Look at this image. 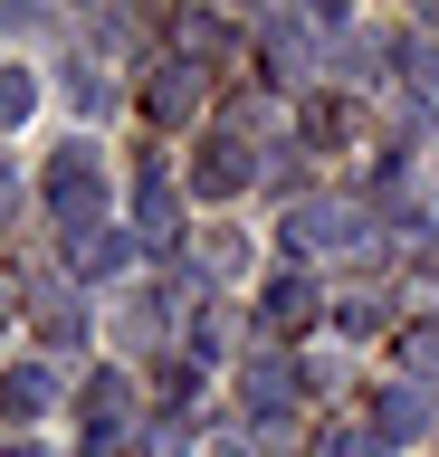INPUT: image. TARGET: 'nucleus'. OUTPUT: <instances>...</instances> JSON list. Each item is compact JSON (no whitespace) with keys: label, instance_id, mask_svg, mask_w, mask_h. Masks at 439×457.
<instances>
[{"label":"nucleus","instance_id":"7","mask_svg":"<svg viewBox=\"0 0 439 457\" xmlns=\"http://www.w3.org/2000/svg\"><path fill=\"white\" fill-rule=\"evenodd\" d=\"M134 220H144V238H163V248L182 238V210H173V181H163V162H144V181H134Z\"/></svg>","mask_w":439,"mask_h":457},{"label":"nucleus","instance_id":"2","mask_svg":"<svg viewBox=\"0 0 439 457\" xmlns=\"http://www.w3.org/2000/svg\"><path fill=\"white\" fill-rule=\"evenodd\" d=\"M344 238H353V210H344V200H306V210L287 220V248H296V257H316V248H344Z\"/></svg>","mask_w":439,"mask_h":457},{"label":"nucleus","instance_id":"3","mask_svg":"<svg viewBox=\"0 0 439 457\" xmlns=\"http://www.w3.org/2000/svg\"><path fill=\"white\" fill-rule=\"evenodd\" d=\"M306 314H316V277H306V267L267 277V295H258V324H267V334H296Z\"/></svg>","mask_w":439,"mask_h":457},{"label":"nucleus","instance_id":"15","mask_svg":"<svg viewBox=\"0 0 439 457\" xmlns=\"http://www.w3.org/2000/svg\"><path fill=\"white\" fill-rule=\"evenodd\" d=\"M401 362L430 381V371H439V324H420V334H410V353H401Z\"/></svg>","mask_w":439,"mask_h":457},{"label":"nucleus","instance_id":"16","mask_svg":"<svg viewBox=\"0 0 439 457\" xmlns=\"http://www.w3.org/2000/svg\"><path fill=\"white\" fill-rule=\"evenodd\" d=\"M10 210H20V181H10V162H0V220H10Z\"/></svg>","mask_w":439,"mask_h":457},{"label":"nucleus","instance_id":"6","mask_svg":"<svg viewBox=\"0 0 439 457\" xmlns=\"http://www.w3.org/2000/svg\"><path fill=\"white\" fill-rule=\"evenodd\" d=\"M48 400H58L48 362H10V371H0V420H38Z\"/></svg>","mask_w":439,"mask_h":457},{"label":"nucleus","instance_id":"4","mask_svg":"<svg viewBox=\"0 0 439 457\" xmlns=\"http://www.w3.org/2000/svg\"><path fill=\"white\" fill-rule=\"evenodd\" d=\"M249 171H258V162H249V143H239V134H220L201 162H191V191H201V200H230Z\"/></svg>","mask_w":439,"mask_h":457},{"label":"nucleus","instance_id":"1","mask_svg":"<svg viewBox=\"0 0 439 457\" xmlns=\"http://www.w3.org/2000/svg\"><path fill=\"white\" fill-rule=\"evenodd\" d=\"M106 200V162H96V143H67L58 162H48V210L67 228H87V210Z\"/></svg>","mask_w":439,"mask_h":457},{"label":"nucleus","instance_id":"14","mask_svg":"<svg viewBox=\"0 0 439 457\" xmlns=\"http://www.w3.org/2000/svg\"><path fill=\"white\" fill-rule=\"evenodd\" d=\"M325 457H392V438H382V428H344Z\"/></svg>","mask_w":439,"mask_h":457},{"label":"nucleus","instance_id":"13","mask_svg":"<svg viewBox=\"0 0 439 457\" xmlns=\"http://www.w3.org/2000/svg\"><path fill=\"white\" fill-rule=\"evenodd\" d=\"M67 105H77V114H106V105H115V86L96 77V67H67Z\"/></svg>","mask_w":439,"mask_h":457},{"label":"nucleus","instance_id":"17","mask_svg":"<svg viewBox=\"0 0 439 457\" xmlns=\"http://www.w3.org/2000/svg\"><path fill=\"white\" fill-rule=\"evenodd\" d=\"M0 457H38V448H30V438H20V448H0Z\"/></svg>","mask_w":439,"mask_h":457},{"label":"nucleus","instance_id":"11","mask_svg":"<svg viewBox=\"0 0 439 457\" xmlns=\"http://www.w3.org/2000/svg\"><path fill=\"white\" fill-rule=\"evenodd\" d=\"M30 105H38V77L30 67H0V124H30Z\"/></svg>","mask_w":439,"mask_h":457},{"label":"nucleus","instance_id":"9","mask_svg":"<svg viewBox=\"0 0 439 457\" xmlns=\"http://www.w3.org/2000/svg\"><path fill=\"white\" fill-rule=\"evenodd\" d=\"M124 248H134L124 228H96V238L77 228V238H67V257H77V277H115V267H124Z\"/></svg>","mask_w":439,"mask_h":457},{"label":"nucleus","instance_id":"10","mask_svg":"<svg viewBox=\"0 0 439 457\" xmlns=\"http://www.w3.org/2000/svg\"><path fill=\"white\" fill-rule=\"evenodd\" d=\"M38 334H48V343H77V334H87V314H77V295H67V286H48V295H38Z\"/></svg>","mask_w":439,"mask_h":457},{"label":"nucleus","instance_id":"5","mask_svg":"<svg viewBox=\"0 0 439 457\" xmlns=\"http://www.w3.org/2000/svg\"><path fill=\"white\" fill-rule=\"evenodd\" d=\"M373 428L401 448V438H420L430 428V400H420V381H392V391H373Z\"/></svg>","mask_w":439,"mask_h":457},{"label":"nucleus","instance_id":"8","mask_svg":"<svg viewBox=\"0 0 439 457\" xmlns=\"http://www.w3.org/2000/svg\"><path fill=\"white\" fill-rule=\"evenodd\" d=\"M144 105H153V124H191V67H153V86H144Z\"/></svg>","mask_w":439,"mask_h":457},{"label":"nucleus","instance_id":"12","mask_svg":"<svg viewBox=\"0 0 439 457\" xmlns=\"http://www.w3.org/2000/svg\"><path fill=\"white\" fill-rule=\"evenodd\" d=\"M77 410H87L96 428H115V420H124V381H115V371H96V381H87V400H77Z\"/></svg>","mask_w":439,"mask_h":457}]
</instances>
